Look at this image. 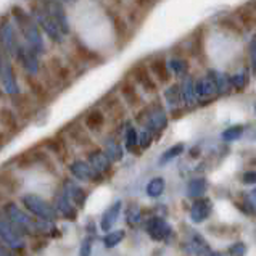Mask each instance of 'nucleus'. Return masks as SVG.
<instances>
[{
  "label": "nucleus",
  "mask_w": 256,
  "mask_h": 256,
  "mask_svg": "<svg viewBox=\"0 0 256 256\" xmlns=\"http://www.w3.org/2000/svg\"><path fill=\"white\" fill-rule=\"evenodd\" d=\"M4 214L12 224L16 226V229L21 234L36 236V234H52L54 232V229L50 228L48 221L34 219L32 216L26 214L23 210H20L18 204H14L13 202H6L4 204Z\"/></svg>",
  "instance_id": "1"
},
{
  "label": "nucleus",
  "mask_w": 256,
  "mask_h": 256,
  "mask_svg": "<svg viewBox=\"0 0 256 256\" xmlns=\"http://www.w3.org/2000/svg\"><path fill=\"white\" fill-rule=\"evenodd\" d=\"M12 14L14 18V23L21 29V32L24 36L26 46L32 50L36 55H44L46 54V44H44L40 28L38 23L32 20L31 14H28L21 6H13Z\"/></svg>",
  "instance_id": "2"
},
{
  "label": "nucleus",
  "mask_w": 256,
  "mask_h": 256,
  "mask_svg": "<svg viewBox=\"0 0 256 256\" xmlns=\"http://www.w3.org/2000/svg\"><path fill=\"white\" fill-rule=\"evenodd\" d=\"M21 203L24 204V208L42 221H48L52 222L56 218V210L54 208V204H50L46 198L36 195V194H26L21 196Z\"/></svg>",
  "instance_id": "3"
},
{
  "label": "nucleus",
  "mask_w": 256,
  "mask_h": 256,
  "mask_svg": "<svg viewBox=\"0 0 256 256\" xmlns=\"http://www.w3.org/2000/svg\"><path fill=\"white\" fill-rule=\"evenodd\" d=\"M31 16H32V20L36 21V23H38V26L42 28V31L46 32L54 42H62L63 34L60 32V29H58V26L55 24V21L50 18V14L46 12L44 5L34 4L31 6Z\"/></svg>",
  "instance_id": "4"
},
{
  "label": "nucleus",
  "mask_w": 256,
  "mask_h": 256,
  "mask_svg": "<svg viewBox=\"0 0 256 256\" xmlns=\"http://www.w3.org/2000/svg\"><path fill=\"white\" fill-rule=\"evenodd\" d=\"M0 81H2L4 89L10 97L13 98L18 97L20 90H18L16 76H14V68L12 64V58L4 50H0Z\"/></svg>",
  "instance_id": "5"
},
{
  "label": "nucleus",
  "mask_w": 256,
  "mask_h": 256,
  "mask_svg": "<svg viewBox=\"0 0 256 256\" xmlns=\"http://www.w3.org/2000/svg\"><path fill=\"white\" fill-rule=\"evenodd\" d=\"M0 44H2V50L10 58L18 55L20 42H18L16 29H14V24L8 18H4L0 21Z\"/></svg>",
  "instance_id": "6"
},
{
  "label": "nucleus",
  "mask_w": 256,
  "mask_h": 256,
  "mask_svg": "<svg viewBox=\"0 0 256 256\" xmlns=\"http://www.w3.org/2000/svg\"><path fill=\"white\" fill-rule=\"evenodd\" d=\"M144 120H145V129H148L153 136L156 132H162L168 126V114L164 113L162 105L158 104H153L144 110Z\"/></svg>",
  "instance_id": "7"
},
{
  "label": "nucleus",
  "mask_w": 256,
  "mask_h": 256,
  "mask_svg": "<svg viewBox=\"0 0 256 256\" xmlns=\"http://www.w3.org/2000/svg\"><path fill=\"white\" fill-rule=\"evenodd\" d=\"M0 238L8 246H12L13 250H23L26 246L23 240V234H21L16 229V226L12 224L2 213H0Z\"/></svg>",
  "instance_id": "8"
},
{
  "label": "nucleus",
  "mask_w": 256,
  "mask_h": 256,
  "mask_svg": "<svg viewBox=\"0 0 256 256\" xmlns=\"http://www.w3.org/2000/svg\"><path fill=\"white\" fill-rule=\"evenodd\" d=\"M46 12L50 14V18L55 21V24L60 29V32L70 34V21H68V14L66 10H64L63 4L60 0H46V4H42Z\"/></svg>",
  "instance_id": "9"
},
{
  "label": "nucleus",
  "mask_w": 256,
  "mask_h": 256,
  "mask_svg": "<svg viewBox=\"0 0 256 256\" xmlns=\"http://www.w3.org/2000/svg\"><path fill=\"white\" fill-rule=\"evenodd\" d=\"M16 58L23 64V70L26 72V76H32L36 78L40 72V63H39V58L36 55L31 48H29L26 44L21 46L20 44V48H18V55Z\"/></svg>",
  "instance_id": "10"
},
{
  "label": "nucleus",
  "mask_w": 256,
  "mask_h": 256,
  "mask_svg": "<svg viewBox=\"0 0 256 256\" xmlns=\"http://www.w3.org/2000/svg\"><path fill=\"white\" fill-rule=\"evenodd\" d=\"M218 95L219 94L216 90V87L208 76L198 78L195 81V98L196 102H200L202 105H206L210 102H213Z\"/></svg>",
  "instance_id": "11"
},
{
  "label": "nucleus",
  "mask_w": 256,
  "mask_h": 256,
  "mask_svg": "<svg viewBox=\"0 0 256 256\" xmlns=\"http://www.w3.org/2000/svg\"><path fill=\"white\" fill-rule=\"evenodd\" d=\"M147 232L153 240L162 242V240H164L171 234V226L162 218H152L147 222Z\"/></svg>",
  "instance_id": "12"
},
{
  "label": "nucleus",
  "mask_w": 256,
  "mask_h": 256,
  "mask_svg": "<svg viewBox=\"0 0 256 256\" xmlns=\"http://www.w3.org/2000/svg\"><path fill=\"white\" fill-rule=\"evenodd\" d=\"M89 164L92 170L98 176H105L110 170H112V160H110L104 150L95 148L89 153Z\"/></svg>",
  "instance_id": "13"
},
{
  "label": "nucleus",
  "mask_w": 256,
  "mask_h": 256,
  "mask_svg": "<svg viewBox=\"0 0 256 256\" xmlns=\"http://www.w3.org/2000/svg\"><path fill=\"white\" fill-rule=\"evenodd\" d=\"M55 206L60 213L68 218V219H76V213H78V206L71 202V198L68 196V194L64 192V188L60 190L55 196Z\"/></svg>",
  "instance_id": "14"
},
{
  "label": "nucleus",
  "mask_w": 256,
  "mask_h": 256,
  "mask_svg": "<svg viewBox=\"0 0 256 256\" xmlns=\"http://www.w3.org/2000/svg\"><path fill=\"white\" fill-rule=\"evenodd\" d=\"M122 208V202L121 200H116L112 206H108V210L102 216V221H100V229L104 232H110L113 228L116 221H118V216H120V211Z\"/></svg>",
  "instance_id": "15"
},
{
  "label": "nucleus",
  "mask_w": 256,
  "mask_h": 256,
  "mask_svg": "<svg viewBox=\"0 0 256 256\" xmlns=\"http://www.w3.org/2000/svg\"><path fill=\"white\" fill-rule=\"evenodd\" d=\"M180 89V98L182 102L188 106V108H194L196 104V98H195V79L192 76H186L182 84L179 86Z\"/></svg>",
  "instance_id": "16"
},
{
  "label": "nucleus",
  "mask_w": 256,
  "mask_h": 256,
  "mask_svg": "<svg viewBox=\"0 0 256 256\" xmlns=\"http://www.w3.org/2000/svg\"><path fill=\"white\" fill-rule=\"evenodd\" d=\"M211 200L208 198H202V200H195L192 204V210H190V216H192V221L195 222H203L211 213Z\"/></svg>",
  "instance_id": "17"
},
{
  "label": "nucleus",
  "mask_w": 256,
  "mask_h": 256,
  "mask_svg": "<svg viewBox=\"0 0 256 256\" xmlns=\"http://www.w3.org/2000/svg\"><path fill=\"white\" fill-rule=\"evenodd\" d=\"M134 78H136V81L140 84L147 92H156V89H158L156 81H153V78H152L147 66H144V64H140V66H136Z\"/></svg>",
  "instance_id": "18"
},
{
  "label": "nucleus",
  "mask_w": 256,
  "mask_h": 256,
  "mask_svg": "<svg viewBox=\"0 0 256 256\" xmlns=\"http://www.w3.org/2000/svg\"><path fill=\"white\" fill-rule=\"evenodd\" d=\"M70 170L72 172V176H76L78 179H81V180H95L97 178L95 176H98L97 172H95L90 164L87 163V162H74V163H71L70 166Z\"/></svg>",
  "instance_id": "19"
},
{
  "label": "nucleus",
  "mask_w": 256,
  "mask_h": 256,
  "mask_svg": "<svg viewBox=\"0 0 256 256\" xmlns=\"http://www.w3.org/2000/svg\"><path fill=\"white\" fill-rule=\"evenodd\" d=\"M0 124L8 130L10 134H16L20 130V122H18V118L16 114L12 108H0Z\"/></svg>",
  "instance_id": "20"
},
{
  "label": "nucleus",
  "mask_w": 256,
  "mask_h": 256,
  "mask_svg": "<svg viewBox=\"0 0 256 256\" xmlns=\"http://www.w3.org/2000/svg\"><path fill=\"white\" fill-rule=\"evenodd\" d=\"M206 76L211 79V81H213L218 94L226 95V94L230 92V81H229V76L226 74V72L216 71V70H210Z\"/></svg>",
  "instance_id": "21"
},
{
  "label": "nucleus",
  "mask_w": 256,
  "mask_h": 256,
  "mask_svg": "<svg viewBox=\"0 0 256 256\" xmlns=\"http://www.w3.org/2000/svg\"><path fill=\"white\" fill-rule=\"evenodd\" d=\"M150 68H152L153 74H155V78L158 79V82H162V84L170 82L171 71H170V68H168V63H166L164 58H156V60H153Z\"/></svg>",
  "instance_id": "22"
},
{
  "label": "nucleus",
  "mask_w": 256,
  "mask_h": 256,
  "mask_svg": "<svg viewBox=\"0 0 256 256\" xmlns=\"http://www.w3.org/2000/svg\"><path fill=\"white\" fill-rule=\"evenodd\" d=\"M121 95L122 98L126 100V104L130 106V108H136L140 105V95L137 94L136 90V86L130 82V81H126L121 87Z\"/></svg>",
  "instance_id": "23"
},
{
  "label": "nucleus",
  "mask_w": 256,
  "mask_h": 256,
  "mask_svg": "<svg viewBox=\"0 0 256 256\" xmlns=\"http://www.w3.org/2000/svg\"><path fill=\"white\" fill-rule=\"evenodd\" d=\"M50 71H52V76L58 82H66L70 79V70L60 58H52L50 60Z\"/></svg>",
  "instance_id": "24"
},
{
  "label": "nucleus",
  "mask_w": 256,
  "mask_h": 256,
  "mask_svg": "<svg viewBox=\"0 0 256 256\" xmlns=\"http://www.w3.org/2000/svg\"><path fill=\"white\" fill-rule=\"evenodd\" d=\"M86 128L95 132V130H100L104 128L105 124V113L102 112V110H92L89 112V114L86 116Z\"/></svg>",
  "instance_id": "25"
},
{
  "label": "nucleus",
  "mask_w": 256,
  "mask_h": 256,
  "mask_svg": "<svg viewBox=\"0 0 256 256\" xmlns=\"http://www.w3.org/2000/svg\"><path fill=\"white\" fill-rule=\"evenodd\" d=\"M44 145L50 150L54 152L56 156H60L62 160H64L68 156V152H66V144L62 137H54V138H48V140L44 142Z\"/></svg>",
  "instance_id": "26"
},
{
  "label": "nucleus",
  "mask_w": 256,
  "mask_h": 256,
  "mask_svg": "<svg viewBox=\"0 0 256 256\" xmlns=\"http://www.w3.org/2000/svg\"><path fill=\"white\" fill-rule=\"evenodd\" d=\"M26 82L29 86V89H31V92L34 94V97L38 100L46 102L48 98V92L46 89V86H44L40 81H38V79L32 78V76H26Z\"/></svg>",
  "instance_id": "27"
},
{
  "label": "nucleus",
  "mask_w": 256,
  "mask_h": 256,
  "mask_svg": "<svg viewBox=\"0 0 256 256\" xmlns=\"http://www.w3.org/2000/svg\"><path fill=\"white\" fill-rule=\"evenodd\" d=\"M21 187V182L18 178H14L10 172H0V190H6V192H16Z\"/></svg>",
  "instance_id": "28"
},
{
  "label": "nucleus",
  "mask_w": 256,
  "mask_h": 256,
  "mask_svg": "<svg viewBox=\"0 0 256 256\" xmlns=\"http://www.w3.org/2000/svg\"><path fill=\"white\" fill-rule=\"evenodd\" d=\"M168 63V68H170V71H172L176 76H186L187 71H188V63L186 58L182 56H172Z\"/></svg>",
  "instance_id": "29"
},
{
  "label": "nucleus",
  "mask_w": 256,
  "mask_h": 256,
  "mask_svg": "<svg viewBox=\"0 0 256 256\" xmlns=\"http://www.w3.org/2000/svg\"><path fill=\"white\" fill-rule=\"evenodd\" d=\"M74 50H76V55L81 58V60H84V62H87V63H94V62H100V56L95 54V52H92V50L87 47V46H84V44L81 42V40H76L74 42Z\"/></svg>",
  "instance_id": "30"
},
{
  "label": "nucleus",
  "mask_w": 256,
  "mask_h": 256,
  "mask_svg": "<svg viewBox=\"0 0 256 256\" xmlns=\"http://www.w3.org/2000/svg\"><path fill=\"white\" fill-rule=\"evenodd\" d=\"M164 98L168 102V105H170L172 110H176L179 105H180V89H179V84H172L171 87H168L166 92H164Z\"/></svg>",
  "instance_id": "31"
},
{
  "label": "nucleus",
  "mask_w": 256,
  "mask_h": 256,
  "mask_svg": "<svg viewBox=\"0 0 256 256\" xmlns=\"http://www.w3.org/2000/svg\"><path fill=\"white\" fill-rule=\"evenodd\" d=\"M105 155L110 160H121L122 158V150H121V145L116 138H108L105 142Z\"/></svg>",
  "instance_id": "32"
},
{
  "label": "nucleus",
  "mask_w": 256,
  "mask_h": 256,
  "mask_svg": "<svg viewBox=\"0 0 256 256\" xmlns=\"http://www.w3.org/2000/svg\"><path fill=\"white\" fill-rule=\"evenodd\" d=\"M68 134H70V137L72 138V140H74L78 145H81V147H86V145L90 144L89 136H87V132L81 126H71Z\"/></svg>",
  "instance_id": "33"
},
{
  "label": "nucleus",
  "mask_w": 256,
  "mask_h": 256,
  "mask_svg": "<svg viewBox=\"0 0 256 256\" xmlns=\"http://www.w3.org/2000/svg\"><path fill=\"white\" fill-rule=\"evenodd\" d=\"M166 188V182L163 178H155L152 179L148 184H147V194L148 196H152V198H156V196H160Z\"/></svg>",
  "instance_id": "34"
},
{
  "label": "nucleus",
  "mask_w": 256,
  "mask_h": 256,
  "mask_svg": "<svg viewBox=\"0 0 256 256\" xmlns=\"http://www.w3.org/2000/svg\"><path fill=\"white\" fill-rule=\"evenodd\" d=\"M105 110H106L110 114H112L113 120H121L122 116H124V108L121 105V102L116 98V97L110 98L106 102V104H105Z\"/></svg>",
  "instance_id": "35"
},
{
  "label": "nucleus",
  "mask_w": 256,
  "mask_h": 256,
  "mask_svg": "<svg viewBox=\"0 0 256 256\" xmlns=\"http://www.w3.org/2000/svg\"><path fill=\"white\" fill-rule=\"evenodd\" d=\"M124 237H126V232H124L122 229H120V230H110L105 236V238H104V245L106 248H114L116 245H120L122 242Z\"/></svg>",
  "instance_id": "36"
},
{
  "label": "nucleus",
  "mask_w": 256,
  "mask_h": 256,
  "mask_svg": "<svg viewBox=\"0 0 256 256\" xmlns=\"http://www.w3.org/2000/svg\"><path fill=\"white\" fill-rule=\"evenodd\" d=\"M237 18L246 29H253L254 26V14L248 6H240L237 10Z\"/></svg>",
  "instance_id": "37"
},
{
  "label": "nucleus",
  "mask_w": 256,
  "mask_h": 256,
  "mask_svg": "<svg viewBox=\"0 0 256 256\" xmlns=\"http://www.w3.org/2000/svg\"><path fill=\"white\" fill-rule=\"evenodd\" d=\"M204 190H206V180L203 178H198L190 182L187 192H188V196H192V198H198L200 195L204 194Z\"/></svg>",
  "instance_id": "38"
},
{
  "label": "nucleus",
  "mask_w": 256,
  "mask_h": 256,
  "mask_svg": "<svg viewBox=\"0 0 256 256\" xmlns=\"http://www.w3.org/2000/svg\"><path fill=\"white\" fill-rule=\"evenodd\" d=\"M112 21H113V26H114V32L118 36V40L122 42L124 39L128 38V24L120 14H112Z\"/></svg>",
  "instance_id": "39"
},
{
  "label": "nucleus",
  "mask_w": 256,
  "mask_h": 256,
  "mask_svg": "<svg viewBox=\"0 0 256 256\" xmlns=\"http://www.w3.org/2000/svg\"><path fill=\"white\" fill-rule=\"evenodd\" d=\"M229 81H230V89L237 90V92H242L248 86V74L245 71L237 72V74H234V76L229 78Z\"/></svg>",
  "instance_id": "40"
},
{
  "label": "nucleus",
  "mask_w": 256,
  "mask_h": 256,
  "mask_svg": "<svg viewBox=\"0 0 256 256\" xmlns=\"http://www.w3.org/2000/svg\"><path fill=\"white\" fill-rule=\"evenodd\" d=\"M184 144H176V145H172L171 148H168L163 155H162V158H160V164H166L170 160H172V158H176V156H179V155H182V152H184Z\"/></svg>",
  "instance_id": "41"
},
{
  "label": "nucleus",
  "mask_w": 256,
  "mask_h": 256,
  "mask_svg": "<svg viewBox=\"0 0 256 256\" xmlns=\"http://www.w3.org/2000/svg\"><path fill=\"white\" fill-rule=\"evenodd\" d=\"M244 130H245V128L244 126H240V124H236V126H230V128H228L222 132V138L224 140H228V142H230V140H237V138H240L244 136Z\"/></svg>",
  "instance_id": "42"
},
{
  "label": "nucleus",
  "mask_w": 256,
  "mask_h": 256,
  "mask_svg": "<svg viewBox=\"0 0 256 256\" xmlns=\"http://www.w3.org/2000/svg\"><path fill=\"white\" fill-rule=\"evenodd\" d=\"M137 145H138V134H137V130L134 128H129L126 130V147L129 152H134L137 148Z\"/></svg>",
  "instance_id": "43"
},
{
  "label": "nucleus",
  "mask_w": 256,
  "mask_h": 256,
  "mask_svg": "<svg viewBox=\"0 0 256 256\" xmlns=\"http://www.w3.org/2000/svg\"><path fill=\"white\" fill-rule=\"evenodd\" d=\"M138 221H140V208H138V204L132 203L129 206V211H128V222L137 224Z\"/></svg>",
  "instance_id": "44"
},
{
  "label": "nucleus",
  "mask_w": 256,
  "mask_h": 256,
  "mask_svg": "<svg viewBox=\"0 0 256 256\" xmlns=\"http://www.w3.org/2000/svg\"><path fill=\"white\" fill-rule=\"evenodd\" d=\"M153 142V134L150 132L148 129H145L140 132V136H138V145H140V148H148L150 147V144Z\"/></svg>",
  "instance_id": "45"
},
{
  "label": "nucleus",
  "mask_w": 256,
  "mask_h": 256,
  "mask_svg": "<svg viewBox=\"0 0 256 256\" xmlns=\"http://www.w3.org/2000/svg\"><path fill=\"white\" fill-rule=\"evenodd\" d=\"M248 55H250L252 70L256 71V38H252L250 44H248Z\"/></svg>",
  "instance_id": "46"
},
{
  "label": "nucleus",
  "mask_w": 256,
  "mask_h": 256,
  "mask_svg": "<svg viewBox=\"0 0 256 256\" xmlns=\"http://www.w3.org/2000/svg\"><path fill=\"white\" fill-rule=\"evenodd\" d=\"M90 253H92V238L86 237L82 245H81V252H79V256H90Z\"/></svg>",
  "instance_id": "47"
},
{
  "label": "nucleus",
  "mask_w": 256,
  "mask_h": 256,
  "mask_svg": "<svg viewBox=\"0 0 256 256\" xmlns=\"http://www.w3.org/2000/svg\"><path fill=\"white\" fill-rule=\"evenodd\" d=\"M230 254L232 256H244V253L246 252V248H245V245L244 244H240V242H237V244H234L232 246H230Z\"/></svg>",
  "instance_id": "48"
},
{
  "label": "nucleus",
  "mask_w": 256,
  "mask_h": 256,
  "mask_svg": "<svg viewBox=\"0 0 256 256\" xmlns=\"http://www.w3.org/2000/svg\"><path fill=\"white\" fill-rule=\"evenodd\" d=\"M221 24L228 28L229 31H234V32H240L238 26H237L236 23H234V20H230V18H224V20L221 21Z\"/></svg>",
  "instance_id": "49"
},
{
  "label": "nucleus",
  "mask_w": 256,
  "mask_h": 256,
  "mask_svg": "<svg viewBox=\"0 0 256 256\" xmlns=\"http://www.w3.org/2000/svg\"><path fill=\"white\" fill-rule=\"evenodd\" d=\"M254 180H256L254 172H245L244 174V182H245V184H254Z\"/></svg>",
  "instance_id": "50"
},
{
  "label": "nucleus",
  "mask_w": 256,
  "mask_h": 256,
  "mask_svg": "<svg viewBox=\"0 0 256 256\" xmlns=\"http://www.w3.org/2000/svg\"><path fill=\"white\" fill-rule=\"evenodd\" d=\"M0 256H14V254L8 250V248H5L2 244H0Z\"/></svg>",
  "instance_id": "51"
},
{
  "label": "nucleus",
  "mask_w": 256,
  "mask_h": 256,
  "mask_svg": "<svg viewBox=\"0 0 256 256\" xmlns=\"http://www.w3.org/2000/svg\"><path fill=\"white\" fill-rule=\"evenodd\" d=\"M136 2H137L138 6H145V5L150 4V0H136Z\"/></svg>",
  "instance_id": "52"
},
{
  "label": "nucleus",
  "mask_w": 256,
  "mask_h": 256,
  "mask_svg": "<svg viewBox=\"0 0 256 256\" xmlns=\"http://www.w3.org/2000/svg\"><path fill=\"white\" fill-rule=\"evenodd\" d=\"M6 142V138H5V134L4 132H0V147H4Z\"/></svg>",
  "instance_id": "53"
},
{
  "label": "nucleus",
  "mask_w": 256,
  "mask_h": 256,
  "mask_svg": "<svg viewBox=\"0 0 256 256\" xmlns=\"http://www.w3.org/2000/svg\"><path fill=\"white\" fill-rule=\"evenodd\" d=\"M64 2H66V4H74L76 0H64Z\"/></svg>",
  "instance_id": "54"
},
{
  "label": "nucleus",
  "mask_w": 256,
  "mask_h": 256,
  "mask_svg": "<svg viewBox=\"0 0 256 256\" xmlns=\"http://www.w3.org/2000/svg\"><path fill=\"white\" fill-rule=\"evenodd\" d=\"M211 256H222V254H219V253H213V254H211Z\"/></svg>",
  "instance_id": "55"
},
{
  "label": "nucleus",
  "mask_w": 256,
  "mask_h": 256,
  "mask_svg": "<svg viewBox=\"0 0 256 256\" xmlns=\"http://www.w3.org/2000/svg\"><path fill=\"white\" fill-rule=\"evenodd\" d=\"M0 200H2V190H0Z\"/></svg>",
  "instance_id": "56"
}]
</instances>
